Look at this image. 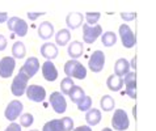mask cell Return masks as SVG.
<instances>
[{
    "mask_svg": "<svg viewBox=\"0 0 156 131\" xmlns=\"http://www.w3.org/2000/svg\"><path fill=\"white\" fill-rule=\"evenodd\" d=\"M106 87L113 92H119L123 87V79L113 73V75H110L106 79Z\"/></svg>",
    "mask_w": 156,
    "mask_h": 131,
    "instance_id": "19",
    "label": "cell"
},
{
    "mask_svg": "<svg viewBox=\"0 0 156 131\" xmlns=\"http://www.w3.org/2000/svg\"><path fill=\"white\" fill-rule=\"evenodd\" d=\"M77 109L80 112H88L89 109H92V98L89 96H85L83 100H80L77 104Z\"/></svg>",
    "mask_w": 156,
    "mask_h": 131,
    "instance_id": "30",
    "label": "cell"
},
{
    "mask_svg": "<svg viewBox=\"0 0 156 131\" xmlns=\"http://www.w3.org/2000/svg\"><path fill=\"white\" fill-rule=\"evenodd\" d=\"M100 106H101V109L104 112H112L115 106V101L112 96L104 94L101 97V100H100Z\"/></svg>",
    "mask_w": 156,
    "mask_h": 131,
    "instance_id": "24",
    "label": "cell"
},
{
    "mask_svg": "<svg viewBox=\"0 0 156 131\" xmlns=\"http://www.w3.org/2000/svg\"><path fill=\"white\" fill-rule=\"evenodd\" d=\"M104 64H105V54L101 50L93 51V54L90 55L88 60V68L94 73H98L102 71Z\"/></svg>",
    "mask_w": 156,
    "mask_h": 131,
    "instance_id": "8",
    "label": "cell"
},
{
    "mask_svg": "<svg viewBox=\"0 0 156 131\" xmlns=\"http://www.w3.org/2000/svg\"><path fill=\"white\" fill-rule=\"evenodd\" d=\"M84 17L87 20V24L90 25V26H92V25L94 26L98 23V20L101 19V13H100V12H87L84 15Z\"/></svg>",
    "mask_w": 156,
    "mask_h": 131,
    "instance_id": "28",
    "label": "cell"
},
{
    "mask_svg": "<svg viewBox=\"0 0 156 131\" xmlns=\"http://www.w3.org/2000/svg\"><path fill=\"white\" fill-rule=\"evenodd\" d=\"M41 71H42L43 79H45L46 81L51 83V81H55L58 79V69L51 60H46V62L42 64Z\"/></svg>",
    "mask_w": 156,
    "mask_h": 131,
    "instance_id": "12",
    "label": "cell"
},
{
    "mask_svg": "<svg viewBox=\"0 0 156 131\" xmlns=\"http://www.w3.org/2000/svg\"><path fill=\"white\" fill-rule=\"evenodd\" d=\"M73 131H92L90 126H79V127L73 129Z\"/></svg>",
    "mask_w": 156,
    "mask_h": 131,
    "instance_id": "39",
    "label": "cell"
},
{
    "mask_svg": "<svg viewBox=\"0 0 156 131\" xmlns=\"http://www.w3.org/2000/svg\"><path fill=\"white\" fill-rule=\"evenodd\" d=\"M16 68V59L13 56H4L0 59V77L9 79Z\"/></svg>",
    "mask_w": 156,
    "mask_h": 131,
    "instance_id": "9",
    "label": "cell"
},
{
    "mask_svg": "<svg viewBox=\"0 0 156 131\" xmlns=\"http://www.w3.org/2000/svg\"><path fill=\"white\" fill-rule=\"evenodd\" d=\"M73 85H75L73 84V79H71V77L63 79L62 83H60V92H62L63 94H68Z\"/></svg>",
    "mask_w": 156,
    "mask_h": 131,
    "instance_id": "29",
    "label": "cell"
},
{
    "mask_svg": "<svg viewBox=\"0 0 156 131\" xmlns=\"http://www.w3.org/2000/svg\"><path fill=\"white\" fill-rule=\"evenodd\" d=\"M25 55H27V47H25L24 42L21 41L15 42L13 46H12V56L15 59H23L25 58Z\"/></svg>",
    "mask_w": 156,
    "mask_h": 131,
    "instance_id": "22",
    "label": "cell"
},
{
    "mask_svg": "<svg viewBox=\"0 0 156 131\" xmlns=\"http://www.w3.org/2000/svg\"><path fill=\"white\" fill-rule=\"evenodd\" d=\"M102 36V28L100 25H94V26H90L88 24H83V41L84 43H90L96 42V39L98 37Z\"/></svg>",
    "mask_w": 156,
    "mask_h": 131,
    "instance_id": "6",
    "label": "cell"
},
{
    "mask_svg": "<svg viewBox=\"0 0 156 131\" xmlns=\"http://www.w3.org/2000/svg\"><path fill=\"white\" fill-rule=\"evenodd\" d=\"M21 69H23L29 77H33L38 72V69H40V60H38L36 56H30V58L25 60V63L23 64Z\"/></svg>",
    "mask_w": 156,
    "mask_h": 131,
    "instance_id": "13",
    "label": "cell"
},
{
    "mask_svg": "<svg viewBox=\"0 0 156 131\" xmlns=\"http://www.w3.org/2000/svg\"><path fill=\"white\" fill-rule=\"evenodd\" d=\"M23 110H24V105L20 100H13L9 104L7 105L5 110H4V117L7 118L8 121L15 122L17 118H20L23 115Z\"/></svg>",
    "mask_w": 156,
    "mask_h": 131,
    "instance_id": "5",
    "label": "cell"
},
{
    "mask_svg": "<svg viewBox=\"0 0 156 131\" xmlns=\"http://www.w3.org/2000/svg\"><path fill=\"white\" fill-rule=\"evenodd\" d=\"M40 52H41V55L46 60H53V59H55L58 56V52L59 51H58V47H57L55 43L46 42V43H43V45L41 46Z\"/></svg>",
    "mask_w": 156,
    "mask_h": 131,
    "instance_id": "15",
    "label": "cell"
},
{
    "mask_svg": "<svg viewBox=\"0 0 156 131\" xmlns=\"http://www.w3.org/2000/svg\"><path fill=\"white\" fill-rule=\"evenodd\" d=\"M5 47H7V38L3 34H0V51H4Z\"/></svg>",
    "mask_w": 156,
    "mask_h": 131,
    "instance_id": "36",
    "label": "cell"
},
{
    "mask_svg": "<svg viewBox=\"0 0 156 131\" xmlns=\"http://www.w3.org/2000/svg\"><path fill=\"white\" fill-rule=\"evenodd\" d=\"M43 15H46V12H28V19L30 21H36L40 16H43Z\"/></svg>",
    "mask_w": 156,
    "mask_h": 131,
    "instance_id": "34",
    "label": "cell"
},
{
    "mask_svg": "<svg viewBox=\"0 0 156 131\" xmlns=\"http://www.w3.org/2000/svg\"><path fill=\"white\" fill-rule=\"evenodd\" d=\"M29 76L25 73L23 69L20 68L19 73L15 76L13 81H12V85H11V92L12 94L16 96V97H21L24 93H27V89H28V83H29Z\"/></svg>",
    "mask_w": 156,
    "mask_h": 131,
    "instance_id": "2",
    "label": "cell"
},
{
    "mask_svg": "<svg viewBox=\"0 0 156 131\" xmlns=\"http://www.w3.org/2000/svg\"><path fill=\"white\" fill-rule=\"evenodd\" d=\"M42 131H63L62 119H51L43 125Z\"/></svg>",
    "mask_w": 156,
    "mask_h": 131,
    "instance_id": "26",
    "label": "cell"
},
{
    "mask_svg": "<svg viewBox=\"0 0 156 131\" xmlns=\"http://www.w3.org/2000/svg\"><path fill=\"white\" fill-rule=\"evenodd\" d=\"M70 41H71V33L68 29H60L55 34V42H57L58 46H67Z\"/></svg>",
    "mask_w": 156,
    "mask_h": 131,
    "instance_id": "21",
    "label": "cell"
},
{
    "mask_svg": "<svg viewBox=\"0 0 156 131\" xmlns=\"http://www.w3.org/2000/svg\"><path fill=\"white\" fill-rule=\"evenodd\" d=\"M68 96H70L71 101H72L73 104H76V105H77L80 100H83L87 94H85V92H84V89L81 88V87H79V85H73V87H72V89L70 90V93H68Z\"/></svg>",
    "mask_w": 156,
    "mask_h": 131,
    "instance_id": "23",
    "label": "cell"
},
{
    "mask_svg": "<svg viewBox=\"0 0 156 131\" xmlns=\"http://www.w3.org/2000/svg\"><path fill=\"white\" fill-rule=\"evenodd\" d=\"M125 93H126L127 96H130L133 100L136 98V90H133V89H125Z\"/></svg>",
    "mask_w": 156,
    "mask_h": 131,
    "instance_id": "38",
    "label": "cell"
},
{
    "mask_svg": "<svg viewBox=\"0 0 156 131\" xmlns=\"http://www.w3.org/2000/svg\"><path fill=\"white\" fill-rule=\"evenodd\" d=\"M83 13L80 12H70L66 17V25L68 26V30L72 29L75 30L77 28H80L81 25H83Z\"/></svg>",
    "mask_w": 156,
    "mask_h": 131,
    "instance_id": "14",
    "label": "cell"
},
{
    "mask_svg": "<svg viewBox=\"0 0 156 131\" xmlns=\"http://www.w3.org/2000/svg\"><path fill=\"white\" fill-rule=\"evenodd\" d=\"M4 131H21V125L16 123V122H11L9 126H8Z\"/></svg>",
    "mask_w": 156,
    "mask_h": 131,
    "instance_id": "35",
    "label": "cell"
},
{
    "mask_svg": "<svg viewBox=\"0 0 156 131\" xmlns=\"http://www.w3.org/2000/svg\"><path fill=\"white\" fill-rule=\"evenodd\" d=\"M123 84L126 87V89H133L135 90L136 89V73L135 71H130L126 76L123 79Z\"/></svg>",
    "mask_w": 156,
    "mask_h": 131,
    "instance_id": "27",
    "label": "cell"
},
{
    "mask_svg": "<svg viewBox=\"0 0 156 131\" xmlns=\"http://www.w3.org/2000/svg\"><path fill=\"white\" fill-rule=\"evenodd\" d=\"M34 122V117L30 113H24L23 115L20 117V125L21 127H30Z\"/></svg>",
    "mask_w": 156,
    "mask_h": 131,
    "instance_id": "31",
    "label": "cell"
},
{
    "mask_svg": "<svg viewBox=\"0 0 156 131\" xmlns=\"http://www.w3.org/2000/svg\"><path fill=\"white\" fill-rule=\"evenodd\" d=\"M37 32H38V37L41 39L47 41V39H50L54 36V25L50 21H43V23H41V25H38Z\"/></svg>",
    "mask_w": 156,
    "mask_h": 131,
    "instance_id": "16",
    "label": "cell"
},
{
    "mask_svg": "<svg viewBox=\"0 0 156 131\" xmlns=\"http://www.w3.org/2000/svg\"><path fill=\"white\" fill-rule=\"evenodd\" d=\"M101 42L105 47H112L117 42V34L114 32H105L101 36Z\"/></svg>",
    "mask_w": 156,
    "mask_h": 131,
    "instance_id": "25",
    "label": "cell"
},
{
    "mask_svg": "<svg viewBox=\"0 0 156 131\" xmlns=\"http://www.w3.org/2000/svg\"><path fill=\"white\" fill-rule=\"evenodd\" d=\"M67 52L70 55V58L73 60H77V58H80L84 52V46L83 42L80 41H72L67 47Z\"/></svg>",
    "mask_w": 156,
    "mask_h": 131,
    "instance_id": "18",
    "label": "cell"
},
{
    "mask_svg": "<svg viewBox=\"0 0 156 131\" xmlns=\"http://www.w3.org/2000/svg\"><path fill=\"white\" fill-rule=\"evenodd\" d=\"M62 125L63 131H73V119L70 117H63L62 118Z\"/></svg>",
    "mask_w": 156,
    "mask_h": 131,
    "instance_id": "32",
    "label": "cell"
},
{
    "mask_svg": "<svg viewBox=\"0 0 156 131\" xmlns=\"http://www.w3.org/2000/svg\"><path fill=\"white\" fill-rule=\"evenodd\" d=\"M121 19L123 21H133L136 19V13L135 12H122L121 13Z\"/></svg>",
    "mask_w": 156,
    "mask_h": 131,
    "instance_id": "33",
    "label": "cell"
},
{
    "mask_svg": "<svg viewBox=\"0 0 156 131\" xmlns=\"http://www.w3.org/2000/svg\"><path fill=\"white\" fill-rule=\"evenodd\" d=\"M7 26H8V30H11L12 33L17 34L19 37H25L28 34V29L29 26L27 24V21L20 19V17H9V20H8L7 23Z\"/></svg>",
    "mask_w": 156,
    "mask_h": 131,
    "instance_id": "4",
    "label": "cell"
},
{
    "mask_svg": "<svg viewBox=\"0 0 156 131\" xmlns=\"http://www.w3.org/2000/svg\"><path fill=\"white\" fill-rule=\"evenodd\" d=\"M101 131H113V130H112L110 127H105V129H102Z\"/></svg>",
    "mask_w": 156,
    "mask_h": 131,
    "instance_id": "42",
    "label": "cell"
},
{
    "mask_svg": "<svg viewBox=\"0 0 156 131\" xmlns=\"http://www.w3.org/2000/svg\"><path fill=\"white\" fill-rule=\"evenodd\" d=\"M133 115L136 118V106H134V108H133Z\"/></svg>",
    "mask_w": 156,
    "mask_h": 131,
    "instance_id": "41",
    "label": "cell"
},
{
    "mask_svg": "<svg viewBox=\"0 0 156 131\" xmlns=\"http://www.w3.org/2000/svg\"><path fill=\"white\" fill-rule=\"evenodd\" d=\"M50 105L58 114H62L67 110V101L62 92H53L50 94Z\"/></svg>",
    "mask_w": 156,
    "mask_h": 131,
    "instance_id": "10",
    "label": "cell"
},
{
    "mask_svg": "<svg viewBox=\"0 0 156 131\" xmlns=\"http://www.w3.org/2000/svg\"><path fill=\"white\" fill-rule=\"evenodd\" d=\"M30 131H40V130H30Z\"/></svg>",
    "mask_w": 156,
    "mask_h": 131,
    "instance_id": "43",
    "label": "cell"
},
{
    "mask_svg": "<svg viewBox=\"0 0 156 131\" xmlns=\"http://www.w3.org/2000/svg\"><path fill=\"white\" fill-rule=\"evenodd\" d=\"M118 33H119L121 42H122L123 47H126V49H131V47L135 46L136 37H135V34L133 33V30L130 29L129 25L122 24L119 26V29H118Z\"/></svg>",
    "mask_w": 156,
    "mask_h": 131,
    "instance_id": "7",
    "label": "cell"
},
{
    "mask_svg": "<svg viewBox=\"0 0 156 131\" xmlns=\"http://www.w3.org/2000/svg\"><path fill=\"white\" fill-rule=\"evenodd\" d=\"M130 126V119L126 110L123 109H117L114 110V114L112 117V127L115 131H125Z\"/></svg>",
    "mask_w": 156,
    "mask_h": 131,
    "instance_id": "3",
    "label": "cell"
},
{
    "mask_svg": "<svg viewBox=\"0 0 156 131\" xmlns=\"http://www.w3.org/2000/svg\"><path fill=\"white\" fill-rule=\"evenodd\" d=\"M85 121L88 126H97L101 122V112L98 109H89L85 114Z\"/></svg>",
    "mask_w": 156,
    "mask_h": 131,
    "instance_id": "20",
    "label": "cell"
},
{
    "mask_svg": "<svg viewBox=\"0 0 156 131\" xmlns=\"http://www.w3.org/2000/svg\"><path fill=\"white\" fill-rule=\"evenodd\" d=\"M9 20V16H8L7 12H0V24H4V23H8Z\"/></svg>",
    "mask_w": 156,
    "mask_h": 131,
    "instance_id": "37",
    "label": "cell"
},
{
    "mask_svg": "<svg viewBox=\"0 0 156 131\" xmlns=\"http://www.w3.org/2000/svg\"><path fill=\"white\" fill-rule=\"evenodd\" d=\"M130 66H131L133 69H136V56H134L131 59V62H130Z\"/></svg>",
    "mask_w": 156,
    "mask_h": 131,
    "instance_id": "40",
    "label": "cell"
},
{
    "mask_svg": "<svg viewBox=\"0 0 156 131\" xmlns=\"http://www.w3.org/2000/svg\"><path fill=\"white\" fill-rule=\"evenodd\" d=\"M130 68H131V66H130L129 60L125 58H119L117 59V62L114 64V73L119 77H125L130 72Z\"/></svg>",
    "mask_w": 156,
    "mask_h": 131,
    "instance_id": "17",
    "label": "cell"
},
{
    "mask_svg": "<svg viewBox=\"0 0 156 131\" xmlns=\"http://www.w3.org/2000/svg\"><path fill=\"white\" fill-rule=\"evenodd\" d=\"M64 73L67 75V77L77 79V80H84L87 77V68L79 62V60L71 59L64 64Z\"/></svg>",
    "mask_w": 156,
    "mask_h": 131,
    "instance_id": "1",
    "label": "cell"
},
{
    "mask_svg": "<svg viewBox=\"0 0 156 131\" xmlns=\"http://www.w3.org/2000/svg\"><path fill=\"white\" fill-rule=\"evenodd\" d=\"M27 97L33 102H43L46 98V89L42 85L30 84L27 89Z\"/></svg>",
    "mask_w": 156,
    "mask_h": 131,
    "instance_id": "11",
    "label": "cell"
}]
</instances>
